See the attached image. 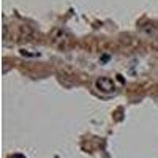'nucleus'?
I'll use <instances>...</instances> for the list:
<instances>
[{
  "label": "nucleus",
  "instance_id": "obj_1",
  "mask_svg": "<svg viewBox=\"0 0 158 158\" xmlns=\"http://www.w3.org/2000/svg\"><path fill=\"white\" fill-rule=\"evenodd\" d=\"M95 85H97L98 90L106 92V94H111V92L115 90V84H114L112 79H109V77H98L97 82H95Z\"/></svg>",
  "mask_w": 158,
  "mask_h": 158
},
{
  "label": "nucleus",
  "instance_id": "obj_2",
  "mask_svg": "<svg viewBox=\"0 0 158 158\" xmlns=\"http://www.w3.org/2000/svg\"><path fill=\"white\" fill-rule=\"evenodd\" d=\"M19 52H21V56H27V57H36V56H40L38 52H29V51H25V49H21Z\"/></svg>",
  "mask_w": 158,
  "mask_h": 158
},
{
  "label": "nucleus",
  "instance_id": "obj_3",
  "mask_svg": "<svg viewBox=\"0 0 158 158\" xmlns=\"http://www.w3.org/2000/svg\"><path fill=\"white\" fill-rule=\"evenodd\" d=\"M11 158H25V156H24L22 153H15V155H13Z\"/></svg>",
  "mask_w": 158,
  "mask_h": 158
},
{
  "label": "nucleus",
  "instance_id": "obj_4",
  "mask_svg": "<svg viewBox=\"0 0 158 158\" xmlns=\"http://www.w3.org/2000/svg\"><path fill=\"white\" fill-rule=\"evenodd\" d=\"M108 59H109V56H103V57H101V59H100V60H101V62H106V60H108Z\"/></svg>",
  "mask_w": 158,
  "mask_h": 158
}]
</instances>
